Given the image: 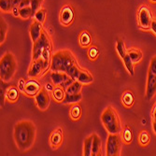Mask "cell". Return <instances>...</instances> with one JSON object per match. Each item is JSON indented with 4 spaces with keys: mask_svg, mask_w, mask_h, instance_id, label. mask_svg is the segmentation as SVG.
Listing matches in <instances>:
<instances>
[{
    "mask_svg": "<svg viewBox=\"0 0 156 156\" xmlns=\"http://www.w3.org/2000/svg\"><path fill=\"white\" fill-rule=\"evenodd\" d=\"M14 141L17 148L22 151L30 150L36 141L37 128L32 121L23 120L14 125Z\"/></svg>",
    "mask_w": 156,
    "mask_h": 156,
    "instance_id": "cell-1",
    "label": "cell"
},
{
    "mask_svg": "<svg viewBox=\"0 0 156 156\" xmlns=\"http://www.w3.org/2000/svg\"><path fill=\"white\" fill-rule=\"evenodd\" d=\"M76 64H78V62L73 53L69 50H62L52 54L50 68L51 71L66 73L68 69Z\"/></svg>",
    "mask_w": 156,
    "mask_h": 156,
    "instance_id": "cell-2",
    "label": "cell"
},
{
    "mask_svg": "<svg viewBox=\"0 0 156 156\" xmlns=\"http://www.w3.org/2000/svg\"><path fill=\"white\" fill-rule=\"evenodd\" d=\"M51 40L49 35L43 31L41 37L33 43V51H32V60H37L42 58L48 64H51Z\"/></svg>",
    "mask_w": 156,
    "mask_h": 156,
    "instance_id": "cell-3",
    "label": "cell"
},
{
    "mask_svg": "<svg viewBox=\"0 0 156 156\" xmlns=\"http://www.w3.org/2000/svg\"><path fill=\"white\" fill-rule=\"evenodd\" d=\"M101 122L108 134H121L122 123L119 115L112 106H108L101 114Z\"/></svg>",
    "mask_w": 156,
    "mask_h": 156,
    "instance_id": "cell-4",
    "label": "cell"
},
{
    "mask_svg": "<svg viewBox=\"0 0 156 156\" xmlns=\"http://www.w3.org/2000/svg\"><path fill=\"white\" fill-rule=\"evenodd\" d=\"M18 63L11 52H6L0 59V79L3 82L10 81L15 76Z\"/></svg>",
    "mask_w": 156,
    "mask_h": 156,
    "instance_id": "cell-5",
    "label": "cell"
},
{
    "mask_svg": "<svg viewBox=\"0 0 156 156\" xmlns=\"http://www.w3.org/2000/svg\"><path fill=\"white\" fill-rule=\"evenodd\" d=\"M122 139L121 134H108L107 144H106V153L108 156H119L122 153Z\"/></svg>",
    "mask_w": 156,
    "mask_h": 156,
    "instance_id": "cell-6",
    "label": "cell"
},
{
    "mask_svg": "<svg viewBox=\"0 0 156 156\" xmlns=\"http://www.w3.org/2000/svg\"><path fill=\"white\" fill-rule=\"evenodd\" d=\"M153 15L151 9L147 5H141L137 10V24L141 30H151V24Z\"/></svg>",
    "mask_w": 156,
    "mask_h": 156,
    "instance_id": "cell-7",
    "label": "cell"
},
{
    "mask_svg": "<svg viewBox=\"0 0 156 156\" xmlns=\"http://www.w3.org/2000/svg\"><path fill=\"white\" fill-rule=\"evenodd\" d=\"M51 67V64H48L42 58H39L37 60L32 61V64L28 69V77L30 79H35L42 76L44 73L47 72V70Z\"/></svg>",
    "mask_w": 156,
    "mask_h": 156,
    "instance_id": "cell-8",
    "label": "cell"
},
{
    "mask_svg": "<svg viewBox=\"0 0 156 156\" xmlns=\"http://www.w3.org/2000/svg\"><path fill=\"white\" fill-rule=\"evenodd\" d=\"M30 5L31 0H0V9L5 13L11 12L13 9H22Z\"/></svg>",
    "mask_w": 156,
    "mask_h": 156,
    "instance_id": "cell-9",
    "label": "cell"
},
{
    "mask_svg": "<svg viewBox=\"0 0 156 156\" xmlns=\"http://www.w3.org/2000/svg\"><path fill=\"white\" fill-rule=\"evenodd\" d=\"M51 79L55 86H61L64 89L74 81V80L70 78L67 73L60 71H52L51 74Z\"/></svg>",
    "mask_w": 156,
    "mask_h": 156,
    "instance_id": "cell-10",
    "label": "cell"
},
{
    "mask_svg": "<svg viewBox=\"0 0 156 156\" xmlns=\"http://www.w3.org/2000/svg\"><path fill=\"white\" fill-rule=\"evenodd\" d=\"M74 18H75V13H74V9L72 6L70 4L65 5L61 9L60 14H59V20H60L61 24L64 26L71 25L72 23L74 22Z\"/></svg>",
    "mask_w": 156,
    "mask_h": 156,
    "instance_id": "cell-11",
    "label": "cell"
},
{
    "mask_svg": "<svg viewBox=\"0 0 156 156\" xmlns=\"http://www.w3.org/2000/svg\"><path fill=\"white\" fill-rule=\"evenodd\" d=\"M35 101L39 110L41 111L47 110L51 103V98L48 94V90L46 88H42L39 91V93L35 96Z\"/></svg>",
    "mask_w": 156,
    "mask_h": 156,
    "instance_id": "cell-12",
    "label": "cell"
},
{
    "mask_svg": "<svg viewBox=\"0 0 156 156\" xmlns=\"http://www.w3.org/2000/svg\"><path fill=\"white\" fill-rule=\"evenodd\" d=\"M155 94H156V75L149 71L147 77V85H146L147 100H151Z\"/></svg>",
    "mask_w": 156,
    "mask_h": 156,
    "instance_id": "cell-13",
    "label": "cell"
},
{
    "mask_svg": "<svg viewBox=\"0 0 156 156\" xmlns=\"http://www.w3.org/2000/svg\"><path fill=\"white\" fill-rule=\"evenodd\" d=\"M64 140V133L63 129L58 127L55 130L52 131V133L50 136V145L52 150H57L63 143Z\"/></svg>",
    "mask_w": 156,
    "mask_h": 156,
    "instance_id": "cell-14",
    "label": "cell"
},
{
    "mask_svg": "<svg viewBox=\"0 0 156 156\" xmlns=\"http://www.w3.org/2000/svg\"><path fill=\"white\" fill-rule=\"evenodd\" d=\"M41 89H42V87L39 84V82H37L35 80H30L26 81L23 93L28 97H35L39 93V91Z\"/></svg>",
    "mask_w": 156,
    "mask_h": 156,
    "instance_id": "cell-15",
    "label": "cell"
},
{
    "mask_svg": "<svg viewBox=\"0 0 156 156\" xmlns=\"http://www.w3.org/2000/svg\"><path fill=\"white\" fill-rule=\"evenodd\" d=\"M43 26H42V23H40L39 22H37V20H34V22L31 23L30 25V29H29V33H30V37L31 39L34 42H36L42 35V32H43Z\"/></svg>",
    "mask_w": 156,
    "mask_h": 156,
    "instance_id": "cell-16",
    "label": "cell"
},
{
    "mask_svg": "<svg viewBox=\"0 0 156 156\" xmlns=\"http://www.w3.org/2000/svg\"><path fill=\"white\" fill-rule=\"evenodd\" d=\"M5 98L10 103H15L19 99V88L15 86L9 87L5 93Z\"/></svg>",
    "mask_w": 156,
    "mask_h": 156,
    "instance_id": "cell-17",
    "label": "cell"
},
{
    "mask_svg": "<svg viewBox=\"0 0 156 156\" xmlns=\"http://www.w3.org/2000/svg\"><path fill=\"white\" fill-rule=\"evenodd\" d=\"M135 102V97L134 94L131 91H125L122 94V104L123 105L124 108H130L133 107Z\"/></svg>",
    "mask_w": 156,
    "mask_h": 156,
    "instance_id": "cell-18",
    "label": "cell"
},
{
    "mask_svg": "<svg viewBox=\"0 0 156 156\" xmlns=\"http://www.w3.org/2000/svg\"><path fill=\"white\" fill-rule=\"evenodd\" d=\"M79 43L81 48H89L92 44V37L89 32L82 31L79 37Z\"/></svg>",
    "mask_w": 156,
    "mask_h": 156,
    "instance_id": "cell-19",
    "label": "cell"
},
{
    "mask_svg": "<svg viewBox=\"0 0 156 156\" xmlns=\"http://www.w3.org/2000/svg\"><path fill=\"white\" fill-rule=\"evenodd\" d=\"M77 80H79L82 84H90V83H92L94 81V78H93L92 74L88 71V70L81 68Z\"/></svg>",
    "mask_w": 156,
    "mask_h": 156,
    "instance_id": "cell-20",
    "label": "cell"
},
{
    "mask_svg": "<svg viewBox=\"0 0 156 156\" xmlns=\"http://www.w3.org/2000/svg\"><path fill=\"white\" fill-rule=\"evenodd\" d=\"M122 142L126 145H129L132 143L133 141V133L131 128L128 125H125L124 128L122 130Z\"/></svg>",
    "mask_w": 156,
    "mask_h": 156,
    "instance_id": "cell-21",
    "label": "cell"
},
{
    "mask_svg": "<svg viewBox=\"0 0 156 156\" xmlns=\"http://www.w3.org/2000/svg\"><path fill=\"white\" fill-rule=\"evenodd\" d=\"M94 140H93V156L101 155V149H102V141L98 135L93 134Z\"/></svg>",
    "mask_w": 156,
    "mask_h": 156,
    "instance_id": "cell-22",
    "label": "cell"
},
{
    "mask_svg": "<svg viewBox=\"0 0 156 156\" xmlns=\"http://www.w3.org/2000/svg\"><path fill=\"white\" fill-rule=\"evenodd\" d=\"M81 116V108L80 106L77 103V104H72V106L70 107L69 109V117L72 121L77 122L80 119Z\"/></svg>",
    "mask_w": 156,
    "mask_h": 156,
    "instance_id": "cell-23",
    "label": "cell"
},
{
    "mask_svg": "<svg viewBox=\"0 0 156 156\" xmlns=\"http://www.w3.org/2000/svg\"><path fill=\"white\" fill-rule=\"evenodd\" d=\"M93 140H94L93 135L85 138L84 144H83V155L85 156L93 155Z\"/></svg>",
    "mask_w": 156,
    "mask_h": 156,
    "instance_id": "cell-24",
    "label": "cell"
},
{
    "mask_svg": "<svg viewBox=\"0 0 156 156\" xmlns=\"http://www.w3.org/2000/svg\"><path fill=\"white\" fill-rule=\"evenodd\" d=\"M128 54L130 56V58L132 60V62L134 63V65L138 64L143 58V54L142 51H141L139 49H136V48H131L128 50Z\"/></svg>",
    "mask_w": 156,
    "mask_h": 156,
    "instance_id": "cell-25",
    "label": "cell"
},
{
    "mask_svg": "<svg viewBox=\"0 0 156 156\" xmlns=\"http://www.w3.org/2000/svg\"><path fill=\"white\" fill-rule=\"evenodd\" d=\"M66 94V90L61 86H56L52 91V96L54 98V100L58 103H63Z\"/></svg>",
    "mask_w": 156,
    "mask_h": 156,
    "instance_id": "cell-26",
    "label": "cell"
},
{
    "mask_svg": "<svg viewBox=\"0 0 156 156\" xmlns=\"http://www.w3.org/2000/svg\"><path fill=\"white\" fill-rule=\"evenodd\" d=\"M81 99H82L81 93L74 94H66L63 103L64 104H77V103L81 101Z\"/></svg>",
    "mask_w": 156,
    "mask_h": 156,
    "instance_id": "cell-27",
    "label": "cell"
},
{
    "mask_svg": "<svg viewBox=\"0 0 156 156\" xmlns=\"http://www.w3.org/2000/svg\"><path fill=\"white\" fill-rule=\"evenodd\" d=\"M19 14H20L19 17L23 20H28L34 17V11H33L31 5L19 9Z\"/></svg>",
    "mask_w": 156,
    "mask_h": 156,
    "instance_id": "cell-28",
    "label": "cell"
},
{
    "mask_svg": "<svg viewBox=\"0 0 156 156\" xmlns=\"http://www.w3.org/2000/svg\"><path fill=\"white\" fill-rule=\"evenodd\" d=\"M82 89V83L79 80H74L71 84L67 86L65 90L66 94H80Z\"/></svg>",
    "mask_w": 156,
    "mask_h": 156,
    "instance_id": "cell-29",
    "label": "cell"
},
{
    "mask_svg": "<svg viewBox=\"0 0 156 156\" xmlns=\"http://www.w3.org/2000/svg\"><path fill=\"white\" fill-rule=\"evenodd\" d=\"M150 140H151V137H150V135L147 131L143 130L141 131L138 135V144L141 146V147H146L149 145L150 143Z\"/></svg>",
    "mask_w": 156,
    "mask_h": 156,
    "instance_id": "cell-30",
    "label": "cell"
},
{
    "mask_svg": "<svg viewBox=\"0 0 156 156\" xmlns=\"http://www.w3.org/2000/svg\"><path fill=\"white\" fill-rule=\"evenodd\" d=\"M0 25H1V28H0V43L1 45L5 42L6 37H7V33H8V23H6L5 19L1 17V21H0Z\"/></svg>",
    "mask_w": 156,
    "mask_h": 156,
    "instance_id": "cell-31",
    "label": "cell"
},
{
    "mask_svg": "<svg viewBox=\"0 0 156 156\" xmlns=\"http://www.w3.org/2000/svg\"><path fill=\"white\" fill-rule=\"evenodd\" d=\"M116 51H117L119 56L121 57V59L124 58L125 55L127 54V52H128V50L125 48L124 42L121 39H118L116 42Z\"/></svg>",
    "mask_w": 156,
    "mask_h": 156,
    "instance_id": "cell-32",
    "label": "cell"
},
{
    "mask_svg": "<svg viewBox=\"0 0 156 156\" xmlns=\"http://www.w3.org/2000/svg\"><path fill=\"white\" fill-rule=\"evenodd\" d=\"M34 18L37 22L43 24L46 20V9L43 8H39L35 13H34Z\"/></svg>",
    "mask_w": 156,
    "mask_h": 156,
    "instance_id": "cell-33",
    "label": "cell"
},
{
    "mask_svg": "<svg viewBox=\"0 0 156 156\" xmlns=\"http://www.w3.org/2000/svg\"><path fill=\"white\" fill-rule=\"evenodd\" d=\"M80 69L81 68L79 66V65L76 64V65H74V66H72L71 67H70L66 73L69 75V77L71 78V79H73L74 80H77L78 77H79V74L80 72Z\"/></svg>",
    "mask_w": 156,
    "mask_h": 156,
    "instance_id": "cell-34",
    "label": "cell"
},
{
    "mask_svg": "<svg viewBox=\"0 0 156 156\" xmlns=\"http://www.w3.org/2000/svg\"><path fill=\"white\" fill-rule=\"evenodd\" d=\"M87 54H88V57L91 61H95L99 55V51L95 46H91V47H89Z\"/></svg>",
    "mask_w": 156,
    "mask_h": 156,
    "instance_id": "cell-35",
    "label": "cell"
},
{
    "mask_svg": "<svg viewBox=\"0 0 156 156\" xmlns=\"http://www.w3.org/2000/svg\"><path fill=\"white\" fill-rule=\"evenodd\" d=\"M151 122H152V130L156 135V103L151 110Z\"/></svg>",
    "mask_w": 156,
    "mask_h": 156,
    "instance_id": "cell-36",
    "label": "cell"
},
{
    "mask_svg": "<svg viewBox=\"0 0 156 156\" xmlns=\"http://www.w3.org/2000/svg\"><path fill=\"white\" fill-rule=\"evenodd\" d=\"M42 2H43V0H31V7L33 9L34 13L40 8Z\"/></svg>",
    "mask_w": 156,
    "mask_h": 156,
    "instance_id": "cell-37",
    "label": "cell"
},
{
    "mask_svg": "<svg viewBox=\"0 0 156 156\" xmlns=\"http://www.w3.org/2000/svg\"><path fill=\"white\" fill-rule=\"evenodd\" d=\"M149 71L151 72L152 74L156 75V55L153 56L151 64H150V67H149Z\"/></svg>",
    "mask_w": 156,
    "mask_h": 156,
    "instance_id": "cell-38",
    "label": "cell"
},
{
    "mask_svg": "<svg viewBox=\"0 0 156 156\" xmlns=\"http://www.w3.org/2000/svg\"><path fill=\"white\" fill-rule=\"evenodd\" d=\"M25 83H26V82L24 81L23 79H21V80H19V82H18V88H19V90H20L21 92H23V90H24Z\"/></svg>",
    "mask_w": 156,
    "mask_h": 156,
    "instance_id": "cell-39",
    "label": "cell"
},
{
    "mask_svg": "<svg viewBox=\"0 0 156 156\" xmlns=\"http://www.w3.org/2000/svg\"><path fill=\"white\" fill-rule=\"evenodd\" d=\"M151 30L154 33V35L156 36V19L153 18L152 22H151Z\"/></svg>",
    "mask_w": 156,
    "mask_h": 156,
    "instance_id": "cell-40",
    "label": "cell"
},
{
    "mask_svg": "<svg viewBox=\"0 0 156 156\" xmlns=\"http://www.w3.org/2000/svg\"><path fill=\"white\" fill-rule=\"evenodd\" d=\"M46 89L48 90V91H53V89H54V87L52 86V85L51 84H50V83H47L46 84Z\"/></svg>",
    "mask_w": 156,
    "mask_h": 156,
    "instance_id": "cell-41",
    "label": "cell"
},
{
    "mask_svg": "<svg viewBox=\"0 0 156 156\" xmlns=\"http://www.w3.org/2000/svg\"><path fill=\"white\" fill-rule=\"evenodd\" d=\"M151 3H156V0H149Z\"/></svg>",
    "mask_w": 156,
    "mask_h": 156,
    "instance_id": "cell-42",
    "label": "cell"
}]
</instances>
